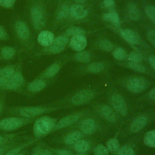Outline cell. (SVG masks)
Segmentation results:
<instances>
[{
	"mask_svg": "<svg viewBox=\"0 0 155 155\" xmlns=\"http://www.w3.org/2000/svg\"><path fill=\"white\" fill-rule=\"evenodd\" d=\"M84 33L85 31L83 28L76 26L70 27L65 31L66 36H71L72 37L78 35H84Z\"/></svg>",
	"mask_w": 155,
	"mask_h": 155,
	"instance_id": "29",
	"label": "cell"
},
{
	"mask_svg": "<svg viewBox=\"0 0 155 155\" xmlns=\"http://www.w3.org/2000/svg\"><path fill=\"white\" fill-rule=\"evenodd\" d=\"M103 19L107 22L111 23L115 26H119L120 24V18L118 14L114 12L111 11L103 15Z\"/></svg>",
	"mask_w": 155,
	"mask_h": 155,
	"instance_id": "21",
	"label": "cell"
},
{
	"mask_svg": "<svg viewBox=\"0 0 155 155\" xmlns=\"http://www.w3.org/2000/svg\"><path fill=\"white\" fill-rule=\"evenodd\" d=\"M99 47L100 49L105 51H110L114 48L113 44L107 39H103L99 42Z\"/></svg>",
	"mask_w": 155,
	"mask_h": 155,
	"instance_id": "33",
	"label": "cell"
},
{
	"mask_svg": "<svg viewBox=\"0 0 155 155\" xmlns=\"http://www.w3.org/2000/svg\"><path fill=\"white\" fill-rule=\"evenodd\" d=\"M74 148L77 152L79 153H84L89 150L90 145L87 140L79 139L74 143Z\"/></svg>",
	"mask_w": 155,
	"mask_h": 155,
	"instance_id": "25",
	"label": "cell"
},
{
	"mask_svg": "<svg viewBox=\"0 0 155 155\" xmlns=\"http://www.w3.org/2000/svg\"><path fill=\"white\" fill-rule=\"evenodd\" d=\"M45 86L46 83L43 79H36L28 85V89L32 92H38L42 90Z\"/></svg>",
	"mask_w": 155,
	"mask_h": 155,
	"instance_id": "22",
	"label": "cell"
},
{
	"mask_svg": "<svg viewBox=\"0 0 155 155\" xmlns=\"http://www.w3.org/2000/svg\"><path fill=\"white\" fill-rule=\"evenodd\" d=\"M125 86L128 91L132 93H138L143 91L147 88V81L142 77H132L127 81Z\"/></svg>",
	"mask_w": 155,
	"mask_h": 155,
	"instance_id": "4",
	"label": "cell"
},
{
	"mask_svg": "<svg viewBox=\"0 0 155 155\" xmlns=\"http://www.w3.org/2000/svg\"><path fill=\"white\" fill-rule=\"evenodd\" d=\"M147 38L149 41L155 47V30H151L147 33Z\"/></svg>",
	"mask_w": 155,
	"mask_h": 155,
	"instance_id": "42",
	"label": "cell"
},
{
	"mask_svg": "<svg viewBox=\"0 0 155 155\" xmlns=\"http://www.w3.org/2000/svg\"><path fill=\"white\" fill-rule=\"evenodd\" d=\"M16 0H0V5L7 8H12L14 6Z\"/></svg>",
	"mask_w": 155,
	"mask_h": 155,
	"instance_id": "40",
	"label": "cell"
},
{
	"mask_svg": "<svg viewBox=\"0 0 155 155\" xmlns=\"http://www.w3.org/2000/svg\"><path fill=\"white\" fill-rule=\"evenodd\" d=\"M127 67L134 70L136 71H138V72H145L146 71V69L145 68L144 66H143L142 65H141L139 63H136V62H129L127 64Z\"/></svg>",
	"mask_w": 155,
	"mask_h": 155,
	"instance_id": "37",
	"label": "cell"
},
{
	"mask_svg": "<svg viewBox=\"0 0 155 155\" xmlns=\"http://www.w3.org/2000/svg\"><path fill=\"white\" fill-rule=\"evenodd\" d=\"M76 60L78 62L82 63H87L90 62L91 59V54L88 51H78V53L75 56Z\"/></svg>",
	"mask_w": 155,
	"mask_h": 155,
	"instance_id": "26",
	"label": "cell"
},
{
	"mask_svg": "<svg viewBox=\"0 0 155 155\" xmlns=\"http://www.w3.org/2000/svg\"><path fill=\"white\" fill-rule=\"evenodd\" d=\"M87 45V41L84 35H78L71 38L69 45L70 48L76 51H81L85 49Z\"/></svg>",
	"mask_w": 155,
	"mask_h": 155,
	"instance_id": "9",
	"label": "cell"
},
{
	"mask_svg": "<svg viewBox=\"0 0 155 155\" xmlns=\"http://www.w3.org/2000/svg\"><path fill=\"white\" fill-rule=\"evenodd\" d=\"M87 10L79 4H74L70 7V15L75 19H82L87 15Z\"/></svg>",
	"mask_w": 155,
	"mask_h": 155,
	"instance_id": "17",
	"label": "cell"
},
{
	"mask_svg": "<svg viewBox=\"0 0 155 155\" xmlns=\"http://www.w3.org/2000/svg\"><path fill=\"white\" fill-rule=\"evenodd\" d=\"M143 143L147 147L155 148V130H151L147 132L143 136Z\"/></svg>",
	"mask_w": 155,
	"mask_h": 155,
	"instance_id": "23",
	"label": "cell"
},
{
	"mask_svg": "<svg viewBox=\"0 0 155 155\" xmlns=\"http://www.w3.org/2000/svg\"><path fill=\"white\" fill-rule=\"evenodd\" d=\"M68 42V38L66 35H62L54 38L52 43L45 47L44 51L48 54H58L62 51Z\"/></svg>",
	"mask_w": 155,
	"mask_h": 155,
	"instance_id": "3",
	"label": "cell"
},
{
	"mask_svg": "<svg viewBox=\"0 0 155 155\" xmlns=\"http://www.w3.org/2000/svg\"><path fill=\"white\" fill-rule=\"evenodd\" d=\"M104 69V65L102 62H95L87 67V71L90 73H99Z\"/></svg>",
	"mask_w": 155,
	"mask_h": 155,
	"instance_id": "30",
	"label": "cell"
},
{
	"mask_svg": "<svg viewBox=\"0 0 155 155\" xmlns=\"http://www.w3.org/2000/svg\"><path fill=\"white\" fill-rule=\"evenodd\" d=\"M23 148V146H19V147H17L11 150H10L9 151H8L7 153H6L4 155H16L17 154H18L20 151Z\"/></svg>",
	"mask_w": 155,
	"mask_h": 155,
	"instance_id": "43",
	"label": "cell"
},
{
	"mask_svg": "<svg viewBox=\"0 0 155 155\" xmlns=\"http://www.w3.org/2000/svg\"><path fill=\"white\" fill-rule=\"evenodd\" d=\"M79 128L83 133L85 134H90L95 130L96 122L94 120L91 118L85 119L81 122Z\"/></svg>",
	"mask_w": 155,
	"mask_h": 155,
	"instance_id": "15",
	"label": "cell"
},
{
	"mask_svg": "<svg viewBox=\"0 0 155 155\" xmlns=\"http://www.w3.org/2000/svg\"><path fill=\"white\" fill-rule=\"evenodd\" d=\"M8 35L6 32L5 28L0 25V41L5 40L8 38Z\"/></svg>",
	"mask_w": 155,
	"mask_h": 155,
	"instance_id": "45",
	"label": "cell"
},
{
	"mask_svg": "<svg viewBox=\"0 0 155 155\" xmlns=\"http://www.w3.org/2000/svg\"><path fill=\"white\" fill-rule=\"evenodd\" d=\"M15 30L18 38L21 41H27L30 37V30L28 27L22 21H19L15 23Z\"/></svg>",
	"mask_w": 155,
	"mask_h": 155,
	"instance_id": "8",
	"label": "cell"
},
{
	"mask_svg": "<svg viewBox=\"0 0 155 155\" xmlns=\"http://www.w3.org/2000/svg\"><path fill=\"white\" fill-rule=\"evenodd\" d=\"M24 122V119L21 117H6L0 120V128L5 131H13L21 127Z\"/></svg>",
	"mask_w": 155,
	"mask_h": 155,
	"instance_id": "5",
	"label": "cell"
},
{
	"mask_svg": "<svg viewBox=\"0 0 155 155\" xmlns=\"http://www.w3.org/2000/svg\"><path fill=\"white\" fill-rule=\"evenodd\" d=\"M145 12L146 15L149 17V18L155 21V7L153 5H148L145 8Z\"/></svg>",
	"mask_w": 155,
	"mask_h": 155,
	"instance_id": "38",
	"label": "cell"
},
{
	"mask_svg": "<svg viewBox=\"0 0 155 155\" xmlns=\"http://www.w3.org/2000/svg\"><path fill=\"white\" fill-rule=\"evenodd\" d=\"M94 96V93L90 90H82L77 92L71 97V103L76 105L84 104L90 101Z\"/></svg>",
	"mask_w": 155,
	"mask_h": 155,
	"instance_id": "7",
	"label": "cell"
},
{
	"mask_svg": "<svg viewBox=\"0 0 155 155\" xmlns=\"http://www.w3.org/2000/svg\"><path fill=\"white\" fill-rule=\"evenodd\" d=\"M1 53L2 57L4 59L8 60L12 59L14 56L15 54V50L12 47L5 46L2 48Z\"/></svg>",
	"mask_w": 155,
	"mask_h": 155,
	"instance_id": "28",
	"label": "cell"
},
{
	"mask_svg": "<svg viewBox=\"0 0 155 155\" xmlns=\"http://www.w3.org/2000/svg\"><path fill=\"white\" fill-rule=\"evenodd\" d=\"M113 56L117 60L122 61L127 57L126 51L121 47H116L112 53Z\"/></svg>",
	"mask_w": 155,
	"mask_h": 155,
	"instance_id": "32",
	"label": "cell"
},
{
	"mask_svg": "<svg viewBox=\"0 0 155 155\" xmlns=\"http://www.w3.org/2000/svg\"><path fill=\"white\" fill-rule=\"evenodd\" d=\"M82 137V134L79 131H75L70 133L65 137L64 142L67 145L74 144Z\"/></svg>",
	"mask_w": 155,
	"mask_h": 155,
	"instance_id": "24",
	"label": "cell"
},
{
	"mask_svg": "<svg viewBox=\"0 0 155 155\" xmlns=\"http://www.w3.org/2000/svg\"><path fill=\"white\" fill-rule=\"evenodd\" d=\"M56 124V119L47 116L38 118L34 122L33 131L36 137L40 138L54 130Z\"/></svg>",
	"mask_w": 155,
	"mask_h": 155,
	"instance_id": "1",
	"label": "cell"
},
{
	"mask_svg": "<svg viewBox=\"0 0 155 155\" xmlns=\"http://www.w3.org/2000/svg\"><path fill=\"white\" fill-rule=\"evenodd\" d=\"M57 155H73V154L68 150H63V149H58L55 151Z\"/></svg>",
	"mask_w": 155,
	"mask_h": 155,
	"instance_id": "46",
	"label": "cell"
},
{
	"mask_svg": "<svg viewBox=\"0 0 155 155\" xmlns=\"http://www.w3.org/2000/svg\"><path fill=\"white\" fill-rule=\"evenodd\" d=\"M147 123V118L144 116H140L135 118L132 122L130 130L132 133H137L142 130Z\"/></svg>",
	"mask_w": 155,
	"mask_h": 155,
	"instance_id": "16",
	"label": "cell"
},
{
	"mask_svg": "<svg viewBox=\"0 0 155 155\" xmlns=\"http://www.w3.org/2000/svg\"><path fill=\"white\" fill-rule=\"evenodd\" d=\"M128 59L130 62H136V63H140L142 61V58L141 55L136 52H131L128 55Z\"/></svg>",
	"mask_w": 155,
	"mask_h": 155,
	"instance_id": "39",
	"label": "cell"
},
{
	"mask_svg": "<svg viewBox=\"0 0 155 155\" xmlns=\"http://www.w3.org/2000/svg\"><path fill=\"white\" fill-rule=\"evenodd\" d=\"M108 153L107 148L102 144L96 145L93 151L94 155H108Z\"/></svg>",
	"mask_w": 155,
	"mask_h": 155,
	"instance_id": "36",
	"label": "cell"
},
{
	"mask_svg": "<svg viewBox=\"0 0 155 155\" xmlns=\"http://www.w3.org/2000/svg\"><path fill=\"white\" fill-rule=\"evenodd\" d=\"M76 155H87V154H84V153H79V154H76Z\"/></svg>",
	"mask_w": 155,
	"mask_h": 155,
	"instance_id": "52",
	"label": "cell"
},
{
	"mask_svg": "<svg viewBox=\"0 0 155 155\" xmlns=\"http://www.w3.org/2000/svg\"><path fill=\"white\" fill-rule=\"evenodd\" d=\"M31 155H53V153L46 149H38L35 150L33 153L31 154Z\"/></svg>",
	"mask_w": 155,
	"mask_h": 155,
	"instance_id": "41",
	"label": "cell"
},
{
	"mask_svg": "<svg viewBox=\"0 0 155 155\" xmlns=\"http://www.w3.org/2000/svg\"><path fill=\"white\" fill-rule=\"evenodd\" d=\"M104 5L107 8H113L115 6V2L114 0H103Z\"/></svg>",
	"mask_w": 155,
	"mask_h": 155,
	"instance_id": "44",
	"label": "cell"
},
{
	"mask_svg": "<svg viewBox=\"0 0 155 155\" xmlns=\"http://www.w3.org/2000/svg\"><path fill=\"white\" fill-rule=\"evenodd\" d=\"M23 82V76L21 73L16 72L11 78L8 79L5 85L3 87L9 90H15L19 87Z\"/></svg>",
	"mask_w": 155,
	"mask_h": 155,
	"instance_id": "13",
	"label": "cell"
},
{
	"mask_svg": "<svg viewBox=\"0 0 155 155\" xmlns=\"http://www.w3.org/2000/svg\"><path fill=\"white\" fill-rule=\"evenodd\" d=\"M30 13L33 28L36 30H42L45 27L47 21L46 12L42 4L35 2L32 5Z\"/></svg>",
	"mask_w": 155,
	"mask_h": 155,
	"instance_id": "2",
	"label": "cell"
},
{
	"mask_svg": "<svg viewBox=\"0 0 155 155\" xmlns=\"http://www.w3.org/2000/svg\"><path fill=\"white\" fill-rule=\"evenodd\" d=\"M123 38L128 42L132 44H138L140 41L139 35L134 30L131 29H125L120 31Z\"/></svg>",
	"mask_w": 155,
	"mask_h": 155,
	"instance_id": "14",
	"label": "cell"
},
{
	"mask_svg": "<svg viewBox=\"0 0 155 155\" xmlns=\"http://www.w3.org/2000/svg\"><path fill=\"white\" fill-rule=\"evenodd\" d=\"M148 97L153 101H155V87L152 88L149 93H148Z\"/></svg>",
	"mask_w": 155,
	"mask_h": 155,
	"instance_id": "48",
	"label": "cell"
},
{
	"mask_svg": "<svg viewBox=\"0 0 155 155\" xmlns=\"http://www.w3.org/2000/svg\"><path fill=\"white\" fill-rule=\"evenodd\" d=\"M61 65L59 63H54L49 66L42 73V77L51 78L54 77L60 70Z\"/></svg>",
	"mask_w": 155,
	"mask_h": 155,
	"instance_id": "20",
	"label": "cell"
},
{
	"mask_svg": "<svg viewBox=\"0 0 155 155\" xmlns=\"http://www.w3.org/2000/svg\"><path fill=\"white\" fill-rule=\"evenodd\" d=\"M7 81H8L7 79L0 76V86L4 87L5 85V84L7 83Z\"/></svg>",
	"mask_w": 155,
	"mask_h": 155,
	"instance_id": "49",
	"label": "cell"
},
{
	"mask_svg": "<svg viewBox=\"0 0 155 155\" xmlns=\"http://www.w3.org/2000/svg\"><path fill=\"white\" fill-rule=\"evenodd\" d=\"M1 104H0V110H1Z\"/></svg>",
	"mask_w": 155,
	"mask_h": 155,
	"instance_id": "54",
	"label": "cell"
},
{
	"mask_svg": "<svg viewBox=\"0 0 155 155\" xmlns=\"http://www.w3.org/2000/svg\"><path fill=\"white\" fill-rule=\"evenodd\" d=\"M16 155H24V154H23V153H19L17 154Z\"/></svg>",
	"mask_w": 155,
	"mask_h": 155,
	"instance_id": "53",
	"label": "cell"
},
{
	"mask_svg": "<svg viewBox=\"0 0 155 155\" xmlns=\"http://www.w3.org/2000/svg\"><path fill=\"white\" fill-rule=\"evenodd\" d=\"M111 104L114 109L120 115L124 116L127 114V105L124 97L119 94L115 93L111 97Z\"/></svg>",
	"mask_w": 155,
	"mask_h": 155,
	"instance_id": "6",
	"label": "cell"
},
{
	"mask_svg": "<svg viewBox=\"0 0 155 155\" xmlns=\"http://www.w3.org/2000/svg\"><path fill=\"white\" fill-rule=\"evenodd\" d=\"M75 2L77 3V4H79V5H82L83 4H84L86 2L87 0H74Z\"/></svg>",
	"mask_w": 155,
	"mask_h": 155,
	"instance_id": "50",
	"label": "cell"
},
{
	"mask_svg": "<svg viewBox=\"0 0 155 155\" xmlns=\"http://www.w3.org/2000/svg\"><path fill=\"white\" fill-rule=\"evenodd\" d=\"M54 39V36L52 32L48 30H42L39 33L37 41L39 45L47 47L52 43Z\"/></svg>",
	"mask_w": 155,
	"mask_h": 155,
	"instance_id": "12",
	"label": "cell"
},
{
	"mask_svg": "<svg viewBox=\"0 0 155 155\" xmlns=\"http://www.w3.org/2000/svg\"><path fill=\"white\" fill-rule=\"evenodd\" d=\"M3 140H4L3 137H2L1 136H0V145L2 144V143Z\"/></svg>",
	"mask_w": 155,
	"mask_h": 155,
	"instance_id": "51",
	"label": "cell"
},
{
	"mask_svg": "<svg viewBox=\"0 0 155 155\" xmlns=\"http://www.w3.org/2000/svg\"><path fill=\"white\" fill-rule=\"evenodd\" d=\"M81 116V113H78L72 114L63 117L56 124L54 130L62 129L71 125L79 119Z\"/></svg>",
	"mask_w": 155,
	"mask_h": 155,
	"instance_id": "10",
	"label": "cell"
},
{
	"mask_svg": "<svg viewBox=\"0 0 155 155\" xmlns=\"http://www.w3.org/2000/svg\"><path fill=\"white\" fill-rule=\"evenodd\" d=\"M120 147L119 142L117 139L115 137H113L110 139L107 142V148L109 151L112 153L117 152Z\"/></svg>",
	"mask_w": 155,
	"mask_h": 155,
	"instance_id": "27",
	"label": "cell"
},
{
	"mask_svg": "<svg viewBox=\"0 0 155 155\" xmlns=\"http://www.w3.org/2000/svg\"><path fill=\"white\" fill-rule=\"evenodd\" d=\"M100 112L102 116L110 122H115L116 117L113 110L108 105H104L100 107Z\"/></svg>",
	"mask_w": 155,
	"mask_h": 155,
	"instance_id": "18",
	"label": "cell"
},
{
	"mask_svg": "<svg viewBox=\"0 0 155 155\" xmlns=\"http://www.w3.org/2000/svg\"><path fill=\"white\" fill-rule=\"evenodd\" d=\"M148 61H149V63H150V65L153 67V69L155 70V56L151 55L149 58Z\"/></svg>",
	"mask_w": 155,
	"mask_h": 155,
	"instance_id": "47",
	"label": "cell"
},
{
	"mask_svg": "<svg viewBox=\"0 0 155 155\" xmlns=\"http://www.w3.org/2000/svg\"><path fill=\"white\" fill-rule=\"evenodd\" d=\"M117 155H135L134 150L130 146L122 147L117 151Z\"/></svg>",
	"mask_w": 155,
	"mask_h": 155,
	"instance_id": "35",
	"label": "cell"
},
{
	"mask_svg": "<svg viewBox=\"0 0 155 155\" xmlns=\"http://www.w3.org/2000/svg\"><path fill=\"white\" fill-rule=\"evenodd\" d=\"M127 12L129 18L134 21H139L141 16L140 11L139 8L134 4H128Z\"/></svg>",
	"mask_w": 155,
	"mask_h": 155,
	"instance_id": "19",
	"label": "cell"
},
{
	"mask_svg": "<svg viewBox=\"0 0 155 155\" xmlns=\"http://www.w3.org/2000/svg\"><path fill=\"white\" fill-rule=\"evenodd\" d=\"M70 8L67 5H63L58 12L57 15V19L59 20H62L67 18L70 15Z\"/></svg>",
	"mask_w": 155,
	"mask_h": 155,
	"instance_id": "31",
	"label": "cell"
},
{
	"mask_svg": "<svg viewBox=\"0 0 155 155\" xmlns=\"http://www.w3.org/2000/svg\"><path fill=\"white\" fill-rule=\"evenodd\" d=\"M48 110L47 108L41 107H29L21 109L19 113L21 116L25 117H33L41 115Z\"/></svg>",
	"mask_w": 155,
	"mask_h": 155,
	"instance_id": "11",
	"label": "cell"
},
{
	"mask_svg": "<svg viewBox=\"0 0 155 155\" xmlns=\"http://www.w3.org/2000/svg\"><path fill=\"white\" fill-rule=\"evenodd\" d=\"M15 71L12 67H5L0 70V76L9 79L15 74Z\"/></svg>",
	"mask_w": 155,
	"mask_h": 155,
	"instance_id": "34",
	"label": "cell"
}]
</instances>
